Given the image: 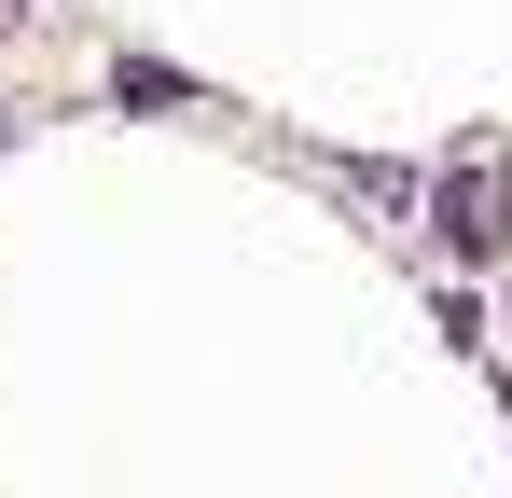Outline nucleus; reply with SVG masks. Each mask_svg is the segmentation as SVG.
Here are the masks:
<instances>
[{
	"label": "nucleus",
	"mask_w": 512,
	"mask_h": 498,
	"mask_svg": "<svg viewBox=\"0 0 512 498\" xmlns=\"http://www.w3.org/2000/svg\"><path fill=\"white\" fill-rule=\"evenodd\" d=\"M429 208H443V236L471 249V263H485V249H512V153H499V139H471V153L429 180Z\"/></svg>",
	"instance_id": "nucleus-1"
}]
</instances>
